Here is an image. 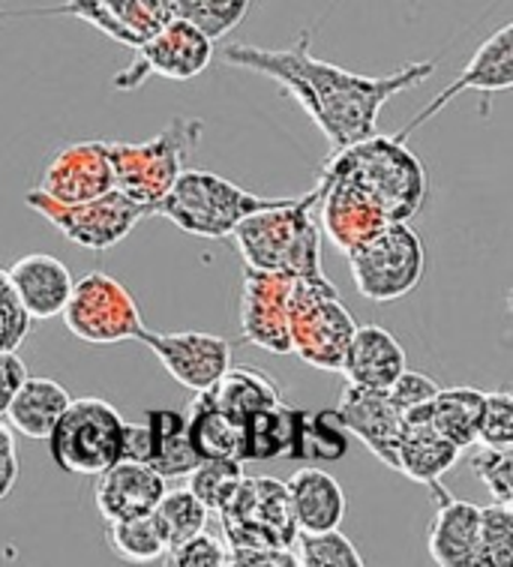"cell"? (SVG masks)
Here are the masks:
<instances>
[{"mask_svg": "<svg viewBox=\"0 0 513 567\" xmlns=\"http://www.w3.org/2000/svg\"><path fill=\"white\" fill-rule=\"evenodd\" d=\"M244 475H247V472H244V463H240V460H198L193 472L186 475V489H189L211 514H216V511L232 498V493H235Z\"/></svg>", "mask_w": 513, "mask_h": 567, "instance_id": "37", "label": "cell"}, {"mask_svg": "<svg viewBox=\"0 0 513 567\" xmlns=\"http://www.w3.org/2000/svg\"><path fill=\"white\" fill-rule=\"evenodd\" d=\"M435 391H439V384L432 382L430 375H423V372H414L406 367V370L397 375V382L388 388V396H390V403L406 414L409 409H414V405L432 400Z\"/></svg>", "mask_w": 513, "mask_h": 567, "instance_id": "43", "label": "cell"}, {"mask_svg": "<svg viewBox=\"0 0 513 567\" xmlns=\"http://www.w3.org/2000/svg\"><path fill=\"white\" fill-rule=\"evenodd\" d=\"M42 16L82 19L105 33L109 40L130 45V49L142 45L168 21L163 0H66L63 7L42 12Z\"/></svg>", "mask_w": 513, "mask_h": 567, "instance_id": "19", "label": "cell"}, {"mask_svg": "<svg viewBox=\"0 0 513 567\" xmlns=\"http://www.w3.org/2000/svg\"><path fill=\"white\" fill-rule=\"evenodd\" d=\"M16 481H19V456L10 463H0V502L16 489Z\"/></svg>", "mask_w": 513, "mask_h": 567, "instance_id": "47", "label": "cell"}, {"mask_svg": "<svg viewBox=\"0 0 513 567\" xmlns=\"http://www.w3.org/2000/svg\"><path fill=\"white\" fill-rule=\"evenodd\" d=\"M186 435L198 460H240V435L244 423L232 421L228 414L211 405L205 391H195L186 405Z\"/></svg>", "mask_w": 513, "mask_h": 567, "instance_id": "29", "label": "cell"}, {"mask_svg": "<svg viewBox=\"0 0 513 567\" xmlns=\"http://www.w3.org/2000/svg\"><path fill=\"white\" fill-rule=\"evenodd\" d=\"M24 202L42 219H49L70 244L91 249V252H105V249L117 247L144 217H151L147 207L135 205L133 198H126L117 189H109L103 196L88 198L79 205H61L54 198L42 196L33 186Z\"/></svg>", "mask_w": 513, "mask_h": 567, "instance_id": "11", "label": "cell"}, {"mask_svg": "<svg viewBox=\"0 0 513 567\" xmlns=\"http://www.w3.org/2000/svg\"><path fill=\"white\" fill-rule=\"evenodd\" d=\"M349 451V430L339 421L337 409L330 412H307L304 433H300V460L298 463H334Z\"/></svg>", "mask_w": 513, "mask_h": 567, "instance_id": "38", "label": "cell"}, {"mask_svg": "<svg viewBox=\"0 0 513 567\" xmlns=\"http://www.w3.org/2000/svg\"><path fill=\"white\" fill-rule=\"evenodd\" d=\"M427 403L402 414V435L397 447V472L423 486L430 481H442L444 472H451L462 456L460 447L432 426Z\"/></svg>", "mask_w": 513, "mask_h": 567, "instance_id": "22", "label": "cell"}, {"mask_svg": "<svg viewBox=\"0 0 513 567\" xmlns=\"http://www.w3.org/2000/svg\"><path fill=\"white\" fill-rule=\"evenodd\" d=\"M214 409L228 414L232 421L244 423L253 412L267 409V405L283 403V391L279 384L265 375L256 367H228L219 379L205 391Z\"/></svg>", "mask_w": 513, "mask_h": 567, "instance_id": "28", "label": "cell"}, {"mask_svg": "<svg viewBox=\"0 0 513 567\" xmlns=\"http://www.w3.org/2000/svg\"><path fill=\"white\" fill-rule=\"evenodd\" d=\"M205 124L198 117H175L147 142H109L114 189L133 198L135 205L154 210L160 198L172 189L177 175L193 159L195 147L202 142Z\"/></svg>", "mask_w": 513, "mask_h": 567, "instance_id": "5", "label": "cell"}, {"mask_svg": "<svg viewBox=\"0 0 513 567\" xmlns=\"http://www.w3.org/2000/svg\"><path fill=\"white\" fill-rule=\"evenodd\" d=\"M406 367H409L406 349L390 330L379 328V324H358L351 333L339 372L346 375V384L384 391L397 382V375Z\"/></svg>", "mask_w": 513, "mask_h": 567, "instance_id": "24", "label": "cell"}, {"mask_svg": "<svg viewBox=\"0 0 513 567\" xmlns=\"http://www.w3.org/2000/svg\"><path fill=\"white\" fill-rule=\"evenodd\" d=\"M298 274L279 270H244L240 289V333L244 340L270 351V354H291L288 340V300Z\"/></svg>", "mask_w": 513, "mask_h": 567, "instance_id": "13", "label": "cell"}, {"mask_svg": "<svg viewBox=\"0 0 513 567\" xmlns=\"http://www.w3.org/2000/svg\"><path fill=\"white\" fill-rule=\"evenodd\" d=\"M214 61V40L193 28L189 21L168 19L142 45H135V58L117 70L112 79L114 91H138L151 75H163L172 82H189L202 75Z\"/></svg>", "mask_w": 513, "mask_h": 567, "instance_id": "12", "label": "cell"}, {"mask_svg": "<svg viewBox=\"0 0 513 567\" xmlns=\"http://www.w3.org/2000/svg\"><path fill=\"white\" fill-rule=\"evenodd\" d=\"M337 414L342 426L351 435H358L367 444L372 456H379L381 463L397 472V447L402 435V412L390 403L388 388H358L346 384V391L339 396Z\"/></svg>", "mask_w": 513, "mask_h": 567, "instance_id": "18", "label": "cell"}, {"mask_svg": "<svg viewBox=\"0 0 513 567\" xmlns=\"http://www.w3.org/2000/svg\"><path fill=\"white\" fill-rule=\"evenodd\" d=\"M37 189L61 205H79L114 189L109 142H75L58 151L45 165Z\"/></svg>", "mask_w": 513, "mask_h": 567, "instance_id": "17", "label": "cell"}, {"mask_svg": "<svg viewBox=\"0 0 513 567\" xmlns=\"http://www.w3.org/2000/svg\"><path fill=\"white\" fill-rule=\"evenodd\" d=\"M135 340L154 351L168 375L193 393L207 391L232 367V346L216 333H202V330L156 333L142 328Z\"/></svg>", "mask_w": 513, "mask_h": 567, "instance_id": "14", "label": "cell"}, {"mask_svg": "<svg viewBox=\"0 0 513 567\" xmlns=\"http://www.w3.org/2000/svg\"><path fill=\"white\" fill-rule=\"evenodd\" d=\"M349 270L360 298L390 303L421 286L427 252L421 235L409 223H388L349 252Z\"/></svg>", "mask_w": 513, "mask_h": 567, "instance_id": "7", "label": "cell"}, {"mask_svg": "<svg viewBox=\"0 0 513 567\" xmlns=\"http://www.w3.org/2000/svg\"><path fill=\"white\" fill-rule=\"evenodd\" d=\"M70 391L58 384L54 379H37L28 375L19 384V391L12 393L10 405L3 412V421L10 423L12 430L28 439H49L54 423L70 405Z\"/></svg>", "mask_w": 513, "mask_h": 567, "instance_id": "27", "label": "cell"}, {"mask_svg": "<svg viewBox=\"0 0 513 567\" xmlns=\"http://www.w3.org/2000/svg\"><path fill=\"white\" fill-rule=\"evenodd\" d=\"M147 454H151V435H147V423H126L124 421L121 460H130V463H147Z\"/></svg>", "mask_w": 513, "mask_h": 567, "instance_id": "46", "label": "cell"}, {"mask_svg": "<svg viewBox=\"0 0 513 567\" xmlns=\"http://www.w3.org/2000/svg\"><path fill=\"white\" fill-rule=\"evenodd\" d=\"M486 447H513V396L511 391H493L483 396L478 442Z\"/></svg>", "mask_w": 513, "mask_h": 567, "instance_id": "41", "label": "cell"}, {"mask_svg": "<svg viewBox=\"0 0 513 567\" xmlns=\"http://www.w3.org/2000/svg\"><path fill=\"white\" fill-rule=\"evenodd\" d=\"M160 565L168 567H226L228 565V547L214 537L211 532H195L186 540L175 544L172 549H165V556L160 558Z\"/></svg>", "mask_w": 513, "mask_h": 567, "instance_id": "40", "label": "cell"}, {"mask_svg": "<svg viewBox=\"0 0 513 567\" xmlns=\"http://www.w3.org/2000/svg\"><path fill=\"white\" fill-rule=\"evenodd\" d=\"M307 412L286 403L258 409L244 421L240 435V463L267 460H300V433Z\"/></svg>", "mask_w": 513, "mask_h": 567, "instance_id": "25", "label": "cell"}, {"mask_svg": "<svg viewBox=\"0 0 513 567\" xmlns=\"http://www.w3.org/2000/svg\"><path fill=\"white\" fill-rule=\"evenodd\" d=\"M513 84V24H504L495 33H490L486 40L478 45V52L472 54V61L465 63L456 79H453L442 93H435L430 103L423 105V112L411 117L409 124H402L400 133H393L400 142H409V135L414 130H421L423 124H430L435 114L442 112L444 105L456 100L460 93L478 91V93H499L507 91Z\"/></svg>", "mask_w": 513, "mask_h": 567, "instance_id": "15", "label": "cell"}, {"mask_svg": "<svg viewBox=\"0 0 513 567\" xmlns=\"http://www.w3.org/2000/svg\"><path fill=\"white\" fill-rule=\"evenodd\" d=\"M156 519V526H160V532H163L165 544H168V549L175 547V544H181V540H186L189 535H195V532H202V528L207 526V511L198 498H195L189 489H165L163 498L156 502V507L151 511Z\"/></svg>", "mask_w": 513, "mask_h": 567, "instance_id": "35", "label": "cell"}, {"mask_svg": "<svg viewBox=\"0 0 513 567\" xmlns=\"http://www.w3.org/2000/svg\"><path fill=\"white\" fill-rule=\"evenodd\" d=\"M168 19L189 21L193 28L219 40L247 19L253 0H163Z\"/></svg>", "mask_w": 513, "mask_h": 567, "instance_id": "32", "label": "cell"}, {"mask_svg": "<svg viewBox=\"0 0 513 567\" xmlns=\"http://www.w3.org/2000/svg\"><path fill=\"white\" fill-rule=\"evenodd\" d=\"M291 514L298 523V532H328L339 528L346 519L349 502L334 475L316 465H300L295 475L286 481Z\"/></svg>", "mask_w": 513, "mask_h": 567, "instance_id": "26", "label": "cell"}, {"mask_svg": "<svg viewBox=\"0 0 513 567\" xmlns=\"http://www.w3.org/2000/svg\"><path fill=\"white\" fill-rule=\"evenodd\" d=\"M109 544H112L114 556L135 561V565H154V561L160 565V558L168 549L154 514L109 523Z\"/></svg>", "mask_w": 513, "mask_h": 567, "instance_id": "33", "label": "cell"}, {"mask_svg": "<svg viewBox=\"0 0 513 567\" xmlns=\"http://www.w3.org/2000/svg\"><path fill=\"white\" fill-rule=\"evenodd\" d=\"M483 396L478 388H439L435 396L427 403L430 423L451 439L460 451H469L478 442V423H481Z\"/></svg>", "mask_w": 513, "mask_h": 567, "instance_id": "31", "label": "cell"}, {"mask_svg": "<svg viewBox=\"0 0 513 567\" xmlns=\"http://www.w3.org/2000/svg\"><path fill=\"white\" fill-rule=\"evenodd\" d=\"M19 451H16V435H12V426L3 417H0V463H10L16 460Z\"/></svg>", "mask_w": 513, "mask_h": 567, "instance_id": "48", "label": "cell"}, {"mask_svg": "<svg viewBox=\"0 0 513 567\" xmlns=\"http://www.w3.org/2000/svg\"><path fill=\"white\" fill-rule=\"evenodd\" d=\"M16 298L24 307V312L33 321H49L61 316L63 303L72 291V274L58 256L49 252H31L21 256L10 270H7Z\"/></svg>", "mask_w": 513, "mask_h": 567, "instance_id": "23", "label": "cell"}, {"mask_svg": "<svg viewBox=\"0 0 513 567\" xmlns=\"http://www.w3.org/2000/svg\"><path fill=\"white\" fill-rule=\"evenodd\" d=\"M513 565V505L493 502L481 507V532L474 547L472 567Z\"/></svg>", "mask_w": 513, "mask_h": 567, "instance_id": "34", "label": "cell"}, {"mask_svg": "<svg viewBox=\"0 0 513 567\" xmlns=\"http://www.w3.org/2000/svg\"><path fill=\"white\" fill-rule=\"evenodd\" d=\"M472 447L469 465L474 477L490 489L493 502L513 505V447H486V444H472Z\"/></svg>", "mask_w": 513, "mask_h": 567, "instance_id": "39", "label": "cell"}, {"mask_svg": "<svg viewBox=\"0 0 513 567\" xmlns=\"http://www.w3.org/2000/svg\"><path fill=\"white\" fill-rule=\"evenodd\" d=\"M28 379V367L16 351H0V417L10 405L12 393L19 391V384Z\"/></svg>", "mask_w": 513, "mask_h": 567, "instance_id": "45", "label": "cell"}, {"mask_svg": "<svg viewBox=\"0 0 513 567\" xmlns=\"http://www.w3.org/2000/svg\"><path fill=\"white\" fill-rule=\"evenodd\" d=\"M321 198V181L300 198H286L283 205L249 214L235 226L232 240L247 268L279 270L319 277L321 228L316 207Z\"/></svg>", "mask_w": 513, "mask_h": 567, "instance_id": "2", "label": "cell"}, {"mask_svg": "<svg viewBox=\"0 0 513 567\" xmlns=\"http://www.w3.org/2000/svg\"><path fill=\"white\" fill-rule=\"evenodd\" d=\"M0 21H3V12H0Z\"/></svg>", "mask_w": 513, "mask_h": 567, "instance_id": "49", "label": "cell"}, {"mask_svg": "<svg viewBox=\"0 0 513 567\" xmlns=\"http://www.w3.org/2000/svg\"><path fill=\"white\" fill-rule=\"evenodd\" d=\"M309 31L291 42L288 49H261L247 42H228L219 52V61L237 70L265 75L312 117L321 135L328 138L330 154L355 145L367 135L379 133L381 109L418 87L435 73V63H406L390 75H358L342 70L337 63L321 61L309 52Z\"/></svg>", "mask_w": 513, "mask_h": 567, "instance_id": "1", "label": "cell"}, {"mask_svg": "<svg viewBox=\"0 0 513 567\" xmlns=\"http://www.w3.org/2000/svg\"><path fill=\"white\" fill-rule=\"evenodd\" d=\"M147 435H151V454H147V463L160 477H186L198 463V454L189 444V435H186V417L184 412H175V409H156V412H147Z\"/></svg>", "mask_w": 513, "mask_h": 567, "instance_id": "30", "label": "cell"}, {"mask_svg": "<svg viewBox=\"0 0 513 567\" xmlns=\"http://www.w3.org/2000/svg\"><path fill=\"white\" fill-rule=\"evenodd\" d=\"M216 514L226 547H291L298 537L288 489L277 477L244 475Z\"/></svg>", "mask_w": 513, "mask_h": 567, "instance_id": "10", "label": "cell"}, {"mask_svg": "<svg viewBox=\"0 0 513 567\" xmlns=\"http://www.w3.org/2000/svg\"><path fill=\"white\" fill-rule=\"evenodd\" d=\"M321 172L363 189L388 214L390 223H409L418 217L430 193L427 168L397 135H367L330 154Z\"/></svg>", "mask_w": 513, "mask_h": 567, "instance_id": "3", "label": "cell"}, {"mask_svg": "<svg viewBox=\"0 0 513 567\" xmlns=\"http://www.w3.org/2000/svg\"><path fill=\"white\" fill-rule=\"evenodd\" d=\"M427 489L435 502V516L427 535L432 561L442 567H472L478 532H481V507L448 493L442 481H430Z\"/></svg>", "mask_w": 513, "mask_h": 567, "instance_id": "20", "label": "cell"}, {"mask_svg": "<svg viewBox=\"0 0 513 567\" xmlns=\"http://www.w3.org/2000/svg\"><path fill=\"white\" fill-rule=\"evenodd\" d=\"M358 321L339 300L337 286L325 274L295 277L288 300V340L291 354L321 372H339Z\"/></svg>", "mask_w": 513, "mask_h": 567, "instance_id": "6", "label": "cell"}, {"mask_svg": "<svg viewBox=\"0 0 513 567\" xmlns=\"http://www.w3.org/2000/svg\"><path fill=\"white\" fill-rule=\"evenodd\" d=\"M295 558L298 567H363L360 549L351 544L349 537L328 528V532H298L295 537Z\"/></svg>", "mask_w": 513, "mask_h": 567, "instance_id": "36", "label": "cell"}, {"mask_svg": "<svg viewBox=\"0 0 513 567\" xmlns=\"http://www.w3.org/2000/svg\"><path fill=\"white\" fill-rule=\"evenodd\" d=\"M33 328V319L24 312V307L16 298L7 270L0 268V351H19V346L28 340Z\"/></svg>", "mask_w": 513, "mask_h": 567, "instance_id": "42", "label": "cell"}, {"mask_svg": "<svg viewBox=\"0 0 513 567\" xmlns=\"http://www.w3.org/2000/svg\"><path fill=\"white\" fill-rule=\"evenodd\" d=\"M61 319L72 337H79L88 346H117L135 340L144 328L133 291L105 270H91L72 282Z\"/></svg>", "mask_w": 513, "mask_h": 567, "instance_id": "9", "label": "cell"}, {"mask_svg": "<svg viewBox=\"0 0 513 567\" xmlns=\"http://www.w3.org/2000/svg\"><path fill=\"white\" fill-rule=\"evenodd\" d=\"M228 565L235 567H298L291 547H228Z\"/></svg>", "mask_w": 513, "mask_h": 567, "instance_id": "44", "label": "cell"}, {"mask_svg": "<svg viewBox=\"0 0 513 567\" xmlns=\"http://www.w3.org/2000/svg\"><path fill=\"white\" fill-rule=\"evenodd\" d=\"M286 198L253 196L244 186L232 184L214 172L184 168L172 189L165 193L151 210V217L168 219L186 235L207 240L232 238V231L244 217L265 210V207L283 205Z\"/></svg>", "mask_w": 513, "mask_h": 567, "instance_id": "4", "label": "cell"}, {"mask_svg": "<svg viewBox=\"0 0 513 567\" xmlns=\"http://www.w3.org/2000/svg\"><path fill=\"white\" fill-rule=\"evenodd\" d=\"M163 493L165 477L156 475L151 465L117 460L96 475L93 502H96V511L105 523H117V519L151 514L156 502L163 498Z\"/></svg>", "mask_w": 513, "mask_h": 567, "instance_id": "21", "label": "cell"}, {"mask_svg": "<svg viewBox=\"0 0 513 567\" xmlns=\"http://www.w3.org/2000/svg\"><path fill=\"white\" fill-rule=\"evenodd\" d=\"M321 198L316 207V217H319V228L328 235L334 247L349 256L351 249L360 247L363 240L372 238L379 228L390 223L388 214L372 202L363 189H358L342 177L325 175L321 172Z\"/></svg>", "mask_w": 513, "mask_h": 567, "instance_id": "16", "label": "cell"}, {"mask_svg": "<svg viewBox=\"0 0 513 567\" xmlns=\"http://www.w3.org/2000/svg\"><path fill=\"white\" fill-rule=\"evenodd\" d=\"M124 417L100 396L70 400L49 433L54 463L70 475L96 477L121 460Z\"/></svg>", "mask_w": 513, "mask_h": 567, "instance_id": "8", "label": "cell"}]
</instances>
